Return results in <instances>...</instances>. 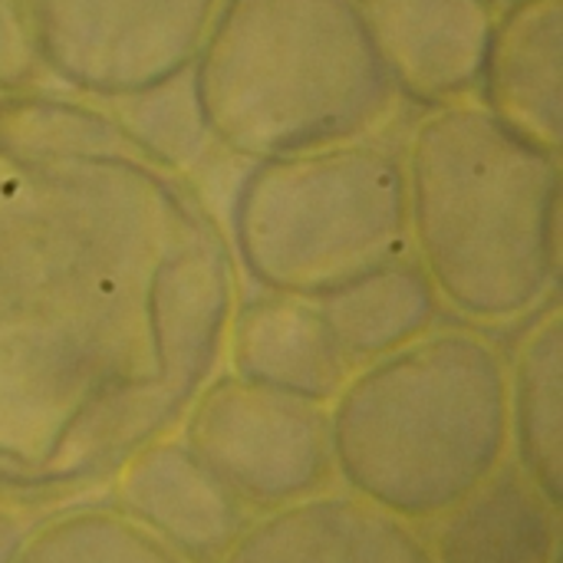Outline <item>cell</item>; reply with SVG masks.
<instances>
[{"label":"cell","instance_id":"1","mask_svg":"<svg viewBox=\"0 0 563 563\" xmlns=\"http://www.w3.org/2000/svg\"><path fill=\"white\" fill-rule=\"evenodd\" d=\"M297 399L251 393L244 402L205 409L191 426V455L241 505L280 508L310 495L330 472V432L323 416Z\"/></svg>","mask_w":563,"mask_h":563},{"label":"cell","instance_id":"2","mask_svg":"<svg viewBox=\"0 0 563 563\" xmlns=\"http://www.w3.org/2000/svg\"><path fill=\"white\" fill-rule=\"evenodd\" d=\"M119 501L185 561L214 563L241 534V501L181 445H152L125 462Z\"/></svg>","mask_w":563,"mask_h":563},{"label":"cell","instance_id":"3","mask_svg":"<svg viewBox=\"0 0 563 563\" xmlns=\"http://www.w3.org/2000/svg\"><path fill=\"white\" fill-rule=\"evenodd\" d=\"M221 563H432V554L366 498H313L238 534Z\"/></svg>","mask_w":563,"mask_h":563},{"label":"cell","instance_id":"4","mask_svg":"<svg viewBox=\"0 0 563 563\" xmlns=\"http://www.w3.org/2000/svg\"><path fill=\"white\" fill-rule=\"evenodd\" d=\"M449 511L432 563H558V505L518 468L488 475Z\"/></svg>","mask_w":563,"mask_h":563},{"label":"cell","instance_id":"5","mask_svg":"<svg viewBox=\"0 0 563 563\" xmlns=\"http://www.w3.org/2000/svg\"><path fill=\"white\" fill-rule=\"evenodd\" d=\"M534 346L521 360L515 429L521 468L531 485L561 505V386H558V317H548V330L531 340Z\"/></svg>","mask_w":563,"mask_h":563},{"label":"cell","instance_id":"6","mask_svg":"<svg viewBox=\"0 0 563 563\" xmlns=\"http://www.w3.org/2000/svg\"><path fill=\"white\" fill-rule=\"evenodd\" d=\"M10 563H188L125 515L82 511L46 525Z\"/></svg>","mask_w":563,"mask_h":563}]
</instances>
